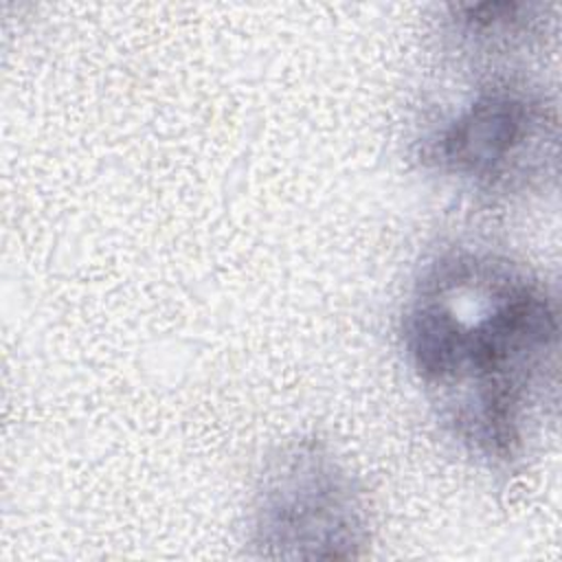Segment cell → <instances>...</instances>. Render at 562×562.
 <instances>
[{
  "label": "cell",
  "instance_id": "cell-2",
  "mask_svg": "<svg viewBox=\"0 0 562 562\" xmlns=\"http://www.w3.org/2000/svg\"><path fill=\"white\" fill-rule=\"evenodd\" d=\"M419 158L490 198L533 191L555 176V105L527 81L492 79L422 138Z\"/></svg>",
  "mask_w": 562,
  "mask_h": 562
},
{
  "label": "cell",
  "instance_id": "cell-1",
  "mask_svg": "<svg viewBox=\"0 0 562 562\" xmlns=\"http://www.w3.org/2000/svg\"><path fill=\"white\" fill-rule=\"evenodd\" d=\"M400 345L468 457L492 470L520 461L560 349L558 303L533 270L483 248L435 255L404 301Z\"/></svg>",
  "mask_w": 562,
  "mask_h": 562
},
{
  "label": "cell",
  "instance_id": "cell-3",
  "mask_svg": "<svg viewBox=\"0 0 562 562\" xmlns=\"http://www.w3.org/2000/svg\"><path fill=\"white\" fill-rule=\"evenodd\" d=\"M371 540L364 490L336 452L310 437L263 465L248 514V544L266 560H351Z\"/></svg>",
  "mask_w": 562,
  "mask_h": 562
}]
</instances>
